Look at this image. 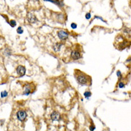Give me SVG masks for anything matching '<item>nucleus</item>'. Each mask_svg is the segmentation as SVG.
<instances>
[{"instance_id":"f257e3e1","label":"nucleus","mask_w":131,"mask_h":131,"mask_svg":"<svg viewBox=\"0 0 131 131\" xmlns=\"http://www.w3.org/2000/svg\"><path fill=\"white\" fill-rule=\"evenodd\" d=\"M77 82L80 85H86L87 83V82H88L87 76L83 75L82 73H80V75H78L77 76Z\"/></svg>"},{"instance_id":"f03ea898","label":"nucleus","mask_w":131,"mask_h":131,"mask_svg":"<svg viewBox=\"0 0 131 131\" xmlns=\"http://www.w3.org/2000/svg\"><path fill=\"white\" fill-rule=\"evenodd\" d=\"M57 35H58L59 38L60 39H62V40H65V39H67L68 36H69L68 32H66V31H65V30H60V31H59Z\"/></svg>"},{"instance_id":"7ed1b4c3","label":"nucleus","mask_w":131,"mask_h":131,"mask_svg":"<svg viewBox=\"0 0 131 131\" xmlns=\"http://www.w3.org/2000/svg\"><path fill=\"white\" fill-rule=\"evenodd\" d=\"M17 116L18 120L20 121H24L27 117V113L24 110H19L17 113Z\"/></svg>"},{"instance_id":"20e7f679","label":"nucleus","mask_w":131,"mask_h":131,"mask_svg":"<svg viewBox=\"0 0 131 131\" xmlns=\"http://www.w3.org/2000/svg\"><path fill=\"white\" fill-rule=\"evenodd\" d=\"M16 71L17 73V74L19 75V76L20 77H22L24 75H25V73H26V68L22 66V65H19L17 69H16Z\"/></svg>"},{"instance_id":"39448f33","label":"nucleus","mask_w":131,"mask_h":131,"mask_svg":"<svg viewBox=\"0 0 131 131\" xmlns=\"http://www.w3.org/2000/svg\"><path fill=\"white\" fill-rule=\"evenodd\" d=\"M81 57V54L79 51L77 50H73L71 52V58L73 59L74 60L79 59Z\"/></svg>"},{"instance_id":"423d86ee","label":"nucleus","mask_w":131,"mask_h":131,"mask_svg":"<svg viewBox=\"0 0 131 131\" xmlns=\"http://www.w3.org/2000/svg\"><path fill=\"white\" fill-rule=\"evenodd\" d=\"M27 20H28V22L29 23L33 24V23H35L37 21V19L32 13H29L27 15Z\"/></svg>"},{"instance_id":"0eeeda50","label":"nucleus","mask_w":131,"mask_h":131,"mask_svg":"<svg viewBox=\"0 0 131 131\" xmlns=\"http://www.w3.org/2000/svg\"><path fill=\"white\" fill-rule=\"evenodd\" d=\"M50 117H51V119H52L53 121H58V120H59V118H60V115H59V113L58 112L54 111V112L51 114Z\"/></svg>"},{"instance_id":"6e6552de","label":"nucleus","mask_w":131,"mask_h":131,"mask_svg":"<svg viewBox=\"0 0 131 131\" xmlns=\"http://www.w3.org/2000/svg\"><path fill=\"white\" fill-rule=\"evenodd\" d=\"M62 46V43H56V44H55V45L53 46V50H54L55 52H59V51L61 50Z\"/></svg>"},{"instance_id":"1a4fd4ad","label":"nucleus","mask_w":131,"mask_h":131,"mask_svg":"<svg viewBox=\"0 0 131 131\" xmlns=\"http://www.w3.org/2000/svg\"><path fill=\"white\" fill-rule=\"evenodd\" d=\"M46 1L52 2V3L56 4H57V5H59V6H60L61 4H62V5H63V4H63V1Z\"/></svg>"},{"instance_id":"9d476101","label":"nucleus","mask_w":131,"mask_h":131,"mask_svg":"<svg viewBox=\"0 0 131 131\" xmlns=\"http://www.w3.org/2000/svg\"><path fill=\"white\" fill-rule=\"evenodd\" d=\"M30 93H31V90H30V88H29V87H26V88H25V90H24V95H29Z\"/></svg>"},{"instance_id":"9b49d317","label":"nucleus","mask_w":131,"mask_h":131,"mask_svg":"<svg viewBox=\"0 0 131 131\" xmlns=\"http://www.w3.org/2000/svg\"><path fill=\"white\" fill-rule=\"evenodd\" d=\"M84 96H85V97L88 98L89 97H90V96H91V93H90V92H89V91L85 92V93H84Z\"/></svg>"},{"instance_id":"f8f14e48","label":"nucleus","mask_w":131,"mask_h":131,"mask_svg":"<svg viewBox=\"0 0 131 131\" xmlns=\"http://www.w3.org/2000/svg\"><path fill=\"white\" fill-rule=\"evenodd\" d=\"M9 24L12 27H15L16 26V22L15 20H10Z\"/></svg>"},{"instance_id":"ddd939ff","label":"nucleus","mask_w":131,"mask_h":131,"mask_svg":"<svg viewBox=\"0 0 131 131\" xmlns=\"http://www.w3.org/2000/svg\"><path fill=\"white\" fill-rule=\"evenodd\" d=\"M17 33L18 34H22V32H23V29H22V27H18V29H17Z\"/></svg>"},{"instance_id":"4468645a","label":"nucleus","mask_w":131,"mask_h":131,"mask_svg":"<svg viewBox=\"0 0 131 131\" xmlns=\"http://www.w3.org/2000/svg\"><path fill=\"white\" fill-rule=\"evenodd\" d=\"M1 97H7V91H4L1 93Z\"/></svg>"},{"instance_id":"2eb2a0df","label":"nucleus","mask_w":131,"mask_h":131,"mask_svg":"<svg viewBox=\"0 0 131 131\" xmlns=\"http://www.w3.org/2000/svg\"><path fill=\"white\" fill-rule=\"evenodd\" d=\"M85 17H86V19H90V17H91V15H90V13H87V14H86V16H85Z\"/></svg>"},{"instance_id":"dca6fc26","label":"nucleus","mask_w":131,"mask_h":131,"mask_svg":"<svg viewBox=\"0 0 131 131\" xmlns=\"http://www.w3.org/2000/svg\"><path fill=\"white\" fill-rule=\"evenodd\" d=\"M71 27H72L73 29H76V28H77V24H76L75 23H72V24H71Z\"/></svg>"},{"instance_id":"f3484780","label":"nucleus","mask_w":131,"mask_h":131,"mask_svg":"<svg viewBox=\"0 0 131 131\" xmlns=\"http://www.w3.org/2000/svg\"><path fill=\"white\" fill-rule=\"evenodd\" d=\"M124 86H125V85L123 84V82H120L119 83V87L120 88H123V87H124Z\"/></svg>"},{"instance_id":"a211bd4d","label":"nucleus","mask_w":131,"mask_h":131,"mask_svg":"<svg viewBox=\"0 0 131 131\" xmlns=\"http://www.w3.org/2000/svg\"><path fill=\"white\" fill-rule=\"evenodd\" d=\"M95 127L94 125H91L90 126V131H95Z\"/></svg>"},{"instance_id":"6ab92c4d","label":"nucleus","mask_w":131,"mask_h":131,"mask_svg":"<svg viewBox=\"0 0 131 131\" xmlns=\"http://www.w3.org/2000/svg\"><path fill=\"white\" fill-rule=\"evenodd\" d=\"M117 77H119V79H120V78L122 77L121 73H120V71H117Z\"/></svg>"}]
</instances>
